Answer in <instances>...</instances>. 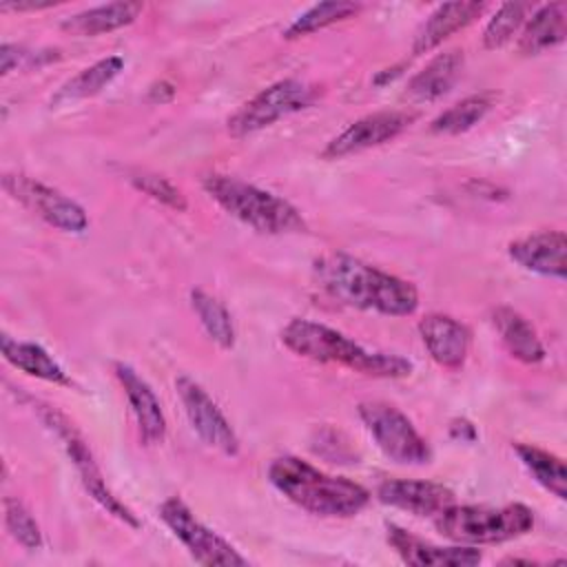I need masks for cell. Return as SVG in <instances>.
I'll use <instances>...</instances> for the list:
<instances>
[{
  "instance_id": "25",
  "label": "cell",
  "mask_w": 567,
  "mask_h": 567,
  "mask_svg": "<svg viewBox=\"0 0 567 567\" xmlns=\"http://www.w3.org/2000/svg\"><path fill=\"white\" fill-rule=\"evenodd\" d=\"M514 452L518 454L520 463L529 470V474L538 485H543L547 492H551L560 501L567 498V472H565V463L556 454L543 447H536L532 443H516Z\"/></svg>"
},
{
  "instance_id": "13",
  "label": "cell",
  "mask_w": 567,
  "mask_h": 567,
  "mask_svg": "<svg viewBox=\"0 0 567 567\" xmlns=\"http://www.w3.org/2000/svg\"><path fill=\"white\" fill-rule=\"evenodd\" d=\"M113 372L128 399L142 443L144 445L162 443L166 436V416L151 385L126 363H115Z\"/></svg>"
},
{
  "instance_id": "27",
  "label": "cell",
  "mask_w": 567,
  "mask_h": 567,
  "mask_svg": "<svg viewBox=\"0 0 567 567\" xmlns=\"http://www.w3.org/2000/svg\"><path fill=\"white\" fill-rule=\"evenodd\" d=\"M492 109V95L478 93V95H467L447 111H443L439 117L432 120L430 131L432 133H443V135H458L476 126L487 111Z\"/></svg>"
},
{
  "instance_id": "26",
  "label": "cell",
  "mask_w": 567,
  "mask_h": 567,
  "mask_svg": "<svg viewBox=\"0 0 567 567\" xmlns=\"http://www.w3.org/2000/svg\"><path fill=\"white\" fill-rule=\"evenodd\" d=\"M190 306L208 337L224 350L235 346V326L226 306L204 290H190Z\"/></svg>"
},
{
  "instance_id": "29",
  "label": "cell",
  "mask_w": 567,
  "mask_h": 567,
  "mask_svg": "<svg viewBox=\"0 0 567 567\" xmlns=\"http://www.w3.org/2000/svg\"><path fill=\"white\" fill-rule=\"evenodd\" d=\"M529 11V2H503L483 31V47L498 49L507 44L514 38V33L525 24Z\"/></svg>"
},
{
  "instance_id": "31",
  "label": "cell",
  "mask_w": 567,
  "mask_h": 567,
  "mask_svg": "<svg viewBox=\"0 0 567 567\" xmlns=\"http://www.w3.org/2000/svg\"><path fill=\"white\" fill-rule=\"evenodd\" d=\"M4 525L13 540H18L27 549H38L42 545V532L31 516V512L18 501L7 496L4 498Z\"/></svg>"
},
{
  "instance_id": "32",
  "label": "cell",
  "mask_w": 567,
  "mask_h": 567,
  "mask_svg": "<svg viewBox=\"0 0 567 567\" xmlns=\"http://www.w3.org/2000/svg\"><path fill=\"white\" fill-rule=\"evenodd\" d=\"M22 60H29V53L22 49V47H18V44H9V42H4L2 47H0V62H2V75H7V73H11Z\"/></svg>"
},
{
  "instance_id": "9",
  "label": "cell",
  "mask_w": 567,
  "mask_h": 567,
  "mask_svg": "<svg viewBox=\"0 0 567 567\" xmlns=\"http://www.w3.org/2000/svg\"><path fill=\"white\" fill-rule=\"evenodd\" d=\"M159 518L182 540V545L197 563L208 567H235L248 563L230 543H226L219 534H215L199 518H195V514L182 498H166L159 505Z\"/></svg>"
},
{
  "instance_id": "10",
  "label": "cell",
  "mask_w": 567,
  "mask_h": 567,
  "mask_svg": "<svg viewBox=\"0 0 567 567\" xmlns=\"http://www.w3.org/2000/svg\"><path fill=\"white\" fill-rule=\"evenodd\" d=\"M2 188L33 215L62 233H84L89 228V215L78 202L29 175L7 173L2 177Z\"/></svg>"
},
{
  "instance_id": "24",
  "label": "cell",
  "mask_w": 567,
  "mask_h": 567,
  "mask_svg": "<svg viewBox=\"0 0 567 567\" xmlns=\"http://www.w3.org/2000/svg\"><path fill=\"white\" fill-rule=\"evenodd\" d=\"M122 69H124V60L120 55H109L104 60H97L95 64L82 69L78 75L66 80L53 95V104L86 100L97 95L104 86H109L120 75Z\"/></svg>"
},
{
  "instance_id": "7",
  "label": "cell",
  "mask_w": 567,
  "mask_h": 567,
  "mask_svg": "<svg viewBox=\"0 0 567 567\" xmlns=\"http://www.w3.org/2000/svg\"><path fill=\"white\" fill-rule=\"evenodd\" d=\"M359 416L374 439L377 447L399 465H425L432 458L427 441L419 434L414 423L394 405L385 401L359 403Z\"/></svg>"
},
{
  "instance_id": "2",
  "label": "cell",
  "mask_w": 567,
  "mask_h": 567,
  "mask_svg": "<svg viewBox=\"0 0 567 567\" xmlns=\"http://www.w3.org/2000/svg\"><path fill=\"white\" fill-rule=\"evenodd\" d=\"M281 343L310 361L346 365L377 379H403L412 372L405 357L368 350L343 332L310 319H290L281 330Z\"/></svg>"
},
{
  "instance_id": "16",
  "label": "cell",
  "mask_w": 567,
  "mask_h": 567,
  "mask_svg": "<svg viewBox=\"0 0 567 567\" xmlns=\"http://www.w3.org/2000/svg\"><path fill=\"white\" fill-rule=\"evenodd\" d=\"M419 334L430 357L447 370H458L470 352V330L450 315L432 312L419 321Z\"/></svg>"
},
{
  "instance_id": "4",
  "label": "cell",
  "mask_w": 567,
  "mask_h": 567,
  "mask_svg": "<svg viewBox=\"0 0 567 567\" xmlns=\"http://www.w3.org/2000/svg\"><path fill=\"white\" fill-rule=\"evenodd\" d=\"M202 186L230 217L257 233L288 235L306 230L301 213L290 202L270 190L257 188L255 184L221 173H208L202 179Z\"/></svg>"
},
{
  "instance_id": "33",
  "label": "cell",
  "mask_w": 567,
  "mask_h": 567,
  "mask_svg": "<svg viewBox=\"0 0 567 567\" xmlns=\"http://www.w3.org/2000/svg\"><path fill=\"white\" fill-rule=\"evenodd\" d=\"M450 436L463 443L476 441V427L467 419H452L450 421Z\"/></svg>"
},
{
  "instance_id": "12",
  "label": "cell",
  "mask_w": 567,
  "mask_h": 567,
  "mask_svg": "<svg viewBox=\"0 0 567 567\" xmlns=\"http://www.w3.org/2000/svg\"><path fill=\"white\" fill-rule=\"evenodd\" d=\"M414 122V113L377 111L354 120L348 128L334 135L321 151L323 159H343L348 155L381 146L399 137Z\"/></svg>"
},
{
  "instance_id": "15",
  "label": "cell",
  "mask_w": 567,
  "mask_h": 567,
  "mask_svg": "<svg viewBox=\"0 0 567 567\" xmlns=\"http://www.w3.org/2000/svg\"><path fill=\"white\" fill-rule=\"evenodd\" d=\"M507 252L520 268L529 272L554 279H565L567 275V237L563 230H543L520 237L507 246Z\"/></svg>"
},
{
  "instance_id": "34",
  "label": "cell",
  "mask_w": 567,
  "mask_h": 567,
  "mask_svg": "<svg viewBox=\"0 0 567 567\" xmlns=\"http://www.w3.org/2000/svg\"><path fill=\"white\" fill-rule=\"evenodd\" d=\"M173 97H175V86H173L171 82H166V80L155 82V84L148 89V93H146V100L153 102V104H166V102H171Z\"/></svg>"
},
{
  "instance_id": "22",
  "label": "cell",
  "mask_w": 567,
  "mask_h": 567,
  "mask_svg": "<svg viewBox=\"0 0 567 567\" xmlns=\"http://www.w3.org/2000/svg\"><path fill=\"white\" fill-rule=\"evenodd\" d=\"M565 35H567V4L565 2L543 4L525 22L518 38V51L523 55H538L560 44Z\"/></svg>"
},
{
  "instance_id": "30",
  "label": "cell",
  "mask_w": 567,
  "mask_h": 567,
  "mask_svg": "<svg viewBox=\"0 0 567 567\" xmlns=\"http://www.w3.org/2000/svg\"><path fill=\"white\" fill-rule=\"evenodd\" d=\"M126 179L144 195H148L151 199L177 210V213H184L188 208V202L184 197V193L166 177L162 175H155V173H148V171H131L126 175Z\"/></svg>"
},
{
  "instance_id": "8",
  "label": "cell",
  "mask_w": 567,
  "mask_h": 567,
  "mask_svg": "<svg viewBox=\"0 0 567 567\" xmlns=\"http://www.w3.org/2000/svg\"><path fill=\"white\" fill-rule=\"evenodd\" d=\"M319 91L317 86L286 78L279 80L264 91H259L255 97H250L246 104L237 109L228 117V133L233 137H246L250 133H257L270 124H275L281 117H288L301 109H308L317 100Z\"/></svg>"
},
{
  "instance_id": "23",
  "label": "cell",
  "mask_w": 567,
  "mask_h": 567,
  "mask_svg": "<svg viewBox=\"0 0 567 567\" xmlns=\"http://www.w3.org/2000/svg\"><path fill=\"white\" fill-rule=\"evenodd\" d=\"M0 350H2V357L13 368H18L29 377L58 383V385H73L71 377L62 370V365L38 343L18 341V339H11L9 334H2Z\"/></svg>"
},
{
  "instance_id": "35",
  "label": "cell",
  "mask_w": 567,
  "mask_h": 567,
  "mask_svg": "<svg viewBox=\"0 0 567 567\" xmlns=\"http://www.w3.org/2000/svg\"><path fill=\"white\" fill-rule=\"evenodd\" d=\"M53 2H2V11H38V9H49Z\"/></svg>"
},
{
  "instance_id": "1",
  "label": "cell",
  "mask_w": 567,
  "mask_h": 567,
  "mask_svg": "<svg viewBox=\"0 0 567 567\" xmlns=\"http://www.w3.org/2000/svg\"><path fill=\"white\" fill-rule=\"evenodd\" d=\"M312 270L317 286L343 306L388 317H408L419 308V292L410 281L350 255H323L315 261Z\"/></svg>"
},
{
  "instance_id": "3",
  "label": "cell",
  "mask_w": 567,
  "mask_h": 567,
  "mask_svg": "<svg viewBox=\"0 0 567 567\" xmlns=\"http://www.w3.org/2000/svg\"><path fill=\"white\" fill-rule=\"evenodd\" d=\"M268 478L288 501L326 518L354 516L370 501V492L363 485L326 474L297 456L275 458L268 467Z\"/></svg>"
},
{
  "instance_id": "21",
  "label": "cell",
  "mask_w": 567,
  "mask_h": 567,
  "mask_svg": "<svg viewBox=\"0 0 567 567\" xmlns=\"http://www.w3.org/2000/svg\"><path fill=\"white\" fill-rule=\"evenodd\" d=\"M463 69V51L450 49L432 58L410 82L405 95L414 102H434L447 93Z\"/></svg>"
},
{
  "instance_id": "5",
  "label": "cell",
  "mask_w": 567,
  "mask_h": 567,
  "mask_svg": "<svg viewBox=\"0 0 567 567\" xmlns=\"http://www.w3.org/2000/svg\"><path fill=\"white\" fill-rule=\"evenodd\" d=\"M436 529L454 543H503L527 534L534 527V512L523 503L505 507L450 505L436 514Z\"/></svg>"
},
{
  "instance_id": "6",
  "label": "cell",
  "mask_w": 567,
  "mask_h": 567,
  "mask_svg": "<svg viewBox=\"0 0 567 567\" xmlns=\"http://www.w3.org/2000/svg\"><path fill=\"white\" fill-rule=\"evenodd\" d=\"M38 405V412H40V419L44 421V425L62 441L73 467L78 470L80 474V481L84 485V489L89 492V496L102 507L106 509V514L115 516L117 520L126 523L128 527L137 529L142 527L140 518L113 494V489L106 485L95 458H93V452L89 450L86 441L82 439V434L75 430V425L53 405H47V403H40V401H33Z\"/></svg>"
},
{
  "instance_id": "11",
  "label": "cell",
  "mask_w": 567,
  "mask_h": 567,
  "mask_svg": "<svg viewBox=\"0 0 567 567\" xmlns=\"http://www.w3.org/2000/svg\"><path fill=\"white\" fill-rule=\"evenodd\" d=\"M175 390L184 405L188 423L197 432V436L208 447H213L226 456H237L239 439H237L233 425L228 423V419L217 408V403L208 396V392L190 377H177Z\"/></svg>"
},
{
  "instance_id": "20",
  "label": "cell",
  "mask_w": 567,
  "mask_h": 567,
  "mask_svg": "<svg viewBox=\"0 0 567 567\" xmlns=\"http://www.w3.org/2000/svg\"><path fill=\"white\" fill-rule=\"evenodd\" d=\"M142 9H144L142 2H109V4L84 9L75 16H69L62 20L60 27L71 35L93 38V35L109 33L135 22Z\"/></svg>"
},
{
  "instance_id": "19",
  "label": "cell",
  "mask_w": 567,
  "mask_h": 567,
  "mask_svg": "<svg viewBox=\"0 0 567 567\" xmlns=\"http://www.w3.org/2000/svg\"><path fill=\"white\" fill-rule=\"evenodd\" d=\"M492 323L507 348V352L520 363H540L545 359V346L538 339L532 323L509 306H498L492 312Z\"/></svg>"
},
{
  "instance_id": "18",
  "label": "cell",
  "mask_w": 567,
  "mask_h": 567,
  "mask_svg": "<svg viewBox=\"0 0 567 567\" xmlns=\"http://www.w3.org/2000/svg\"><path fill=\"white\" fill-rule=\"evenodd\" d=\"M483 9H485L483 2H445V4H439L427 16V20L421 24V29L416 31L412 53L414 55L430 53L432 49L443 44V40H447L452 33L472 24L483 13Z\"/></svg>"
},
{
  "instance_id": "14",
  "label": "cell",
  "mask_w": 567,
  "mask_h": 567,
  "mask_svg": "<svg viewBox=\"0 0 567 567\" xmlns=\"http://www.w3.org/2000/svg\"><path fill=\"white\" fill-rule=\"evenodd\" d=\"M377 498L414 516H434L454 503V492L432 481L390 478L377 487Z\"/></svg>"
},
{
  "instance_id": "17",
  "label": "cell",
  "mask_w": 567,
  "mask_h": 567,
  "mask_svg": "<svg viewBox=\"0 0 567 567\" xmlns=\"http://www.w3.org/2000/svg\"><path fill=\"white\" fill-rule=\"evenodd\" d=\"M388 543L399 558L416 567H472L481 563V551L474 547H441L421 540L396 525H388Z\"/></svg>"
},
{
  "instance_id": "28",
  "label": "cell",
  "mask_w": 567,
  "mask_h": 567,
  "mask_svg": "<svg viewBox=\"0 0 567 567\" xmlns=\"http://www.w3.org/2000/svg\"><path fill=\"white\" fill-rule=\"evenodd\" d=\"M361 7L354 2H343V0H332V2H319L312 4L308 11L297 16L290 27L284 31L286 40H297L301 35H310L315 31H321L334 22L352 18Z\"/></svg>"
}]
</instances>
